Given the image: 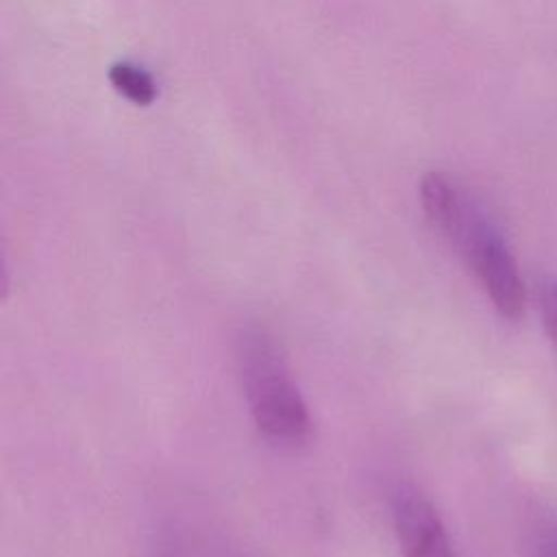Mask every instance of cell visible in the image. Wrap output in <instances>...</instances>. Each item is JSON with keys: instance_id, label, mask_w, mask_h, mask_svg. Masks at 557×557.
I'll list each match as a JSON object with an SVG mask.
<instances>
[{"instance_id": "cell-1", "label": "cell", "mask_w": 557, "mask_h": 557, "mask_svg": "<svg viewBox=\"0 0 557 557\" xmlns=\"http://www.w3.org/2000/svg\"><path fill=\"white\" fill-rule=\"evenodd\" d=\"M420 202L435 231L476 274L496 311L507 320L522 318L524 281L490 215L442 172H429L420 181Z\"/></svg>"}, {"instance_id": "cell-2", "label": "cell", "mask_w": 557, "mask_h": 557, "mask_svg": "<svg viewBox=\"0 0 557 557\" xmlns=\"http://www.w3.org/2000/svg\"><path fill=\"white\" fill-rule=\"evenodd\" d=\"M235 359L257 429L276 444H305L313 422L274 335L259 324L244 326L235 339Z\"/></svg>"}, {"instance_id": "cell-3", "label": "cell", "mask_w": 557, "mask_h": 557, "mask_svg": "<svg viewBox=\"0 0 557 557\" xmlns=\"http://www.w3.org/2000/svg\"><path fill=\"white\" fill-rule=\"evenodd\" d=\"M392 518L405 557H453L444 522L416 485H396L392 494Z\"/></svg>"}, {"instance_id": "cell-4", "label": "cell", "mask_w": 557, "mask_h": 557, "mask_svg": "<svg viewBox=\"0 0 557 557\" xmlns=\"http://www.w3.org/2000/svg\"><path fill=\"white\" fill-rule=\"evenodd\" d=\"M109 83L120 96L139 107H148L157 98V85L152 76L144 67L126 61L113 63L109 67Z\"/></svg>"}, {"instance_id": "cell-5", "label": "cell", "mask_w": 557, "mask_h": 557, "mask_svg": "<svg viewBox=\"0 0 557 557\" xmlns=\"http://www.w3.org/2000/svg\"><path fill=\"white\" fill-rule=\"evenodd\" d=\"M535 302L540 311L542 326L557 350V276L540 274L535 278Z\"/></svg>"}, {"instance_id": "cell-6", "label": "cell", "mask_w": 557, "mask_h": 557, "mask_svg": "<svg viewBox=\"0 0 557 557\" xmlns=\"http://www.w3.org/2000/svg\"><path fill=\"white\" fill-rule=\"evenodd\" d=\"M148 555L150 557H187L178 533L170 524H161L157 527V531H152Z\"/></svg>"}, {"instance_id": "cell-7", "label": "cell", "mask_w": 557, "mask_h": 557, "mask_svg": "<svg viewBox=\"0 0 557 557\" xmlns=\"http://www.w3.org/2000/svg\"><path fill=\"white\" fill-rule=\"evenodd\" d=\"M535 557H557V529H544L535 540Z\"/></svg>"}]
</instances>
